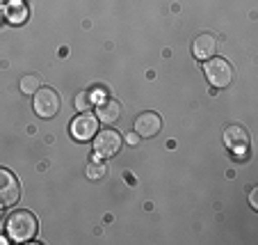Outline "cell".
<instances>
[{"mask_svg": "<svg viewBox=\"0 0 258 245\" xmlns=\"http://www.w3.org/2000/svg\"><path fill=\"white\" fill-rule=\"evenodd\" d=\"M21 92L23 94H34L37 89L41 87V80H39V76L37 74H25V76H21Z\"/></svg>", "mask_w": 258, "mask_h": 245, "instance_id": "7c38bea8", "label": "cell"}, {"mask_svg": "<svg viewBox=\"0 0 258 245\" xmlns=\"http://www.w3.org/2000/svg\"><path fill=\"white\" fill-rule=\"evenodd\" d=\"M222 140H224V147L229 149L231 154H233L235 158H242L247 156L249 152V133L244 126H240V124H233V126L224 128V135H222Z\"/></svg>", "mask_w": 258, "mask_h": 245, "instance_id": "8992f818", "label": "cell"}, {"mask_svg": "<svg viewBox=\"0 0 258 245\" xmlns=\"http://www.w3.org/2000/svg\"><path fill=\"white\" fill-rule=\"evenodd\" d=\"M126 142H128V144H131V147H135V144H137V142H140V135H137V133H131V135H128V137H126Z\"/></svg>", "mask_w": 258, "mask_h": 245, "instance_id": "9a60e30c", "label": "cell"}, {"mask_svg": "<svg viewBox=\"0 0 258 245\" xmlns=\"http://www.w3.org/2000/svg\"><path fill=\"white\" fill-rule=\"evenodd\" d=\"M105 172H107V167H105V163H101V161H89V165H87V170H85V174H87V179H92V181H98V179H103L105 177Z\"/></svg>", "mask_w": 258, "mask_h": 245, "instance_id": "4fadbf2b", "label": "cell"}, {"mask_svg": "<svg viewBox=\"0 0 258 245\" xmlns=\"http://www.w3.org/2000/svg\"><path fill=\"white\" fill-rule=\"evenodd\" d=\"M0 243H7V238H5V236H3V234H0Z\"/></svg>", "mask_w": 258, "mask_h": 245, "instance_id": "e0dca14e", "label": "cell"}, {"mask_svg": "<svg viewBox=\"0 0 258 245\" xmlns=\"http://www.w3.org/2000/svg\"><path fill=\"white\" fill-rule=\"evenodd\" d=\"M204 74L208 83L217 89H224L233 83V67L224 58H210L204 64Z\"/></svg>", "mask_w": 258, "mask_h": 245, "instance_id": "7a4b0ae2", "label": "cell"}, {"mask_svg": "<svg viewBox=\"0 0 258 245\" xmlns=\"http://www.w3.org/2000/svg\"><path fill=\"white\" fill-rule=\"evenodd\" d=\"M73 103H76V110H92L94 108V92H92V89L80 92Z\"/></svg>", "mask_w": 258, "mask_h": 245, "instance_id": "5bb4252c", "label": "cell"}, {"mask_svg": "<svg viewBox=\"0 0 258 245\" xmlns=\"http://www.w3.org/2000/svg\"><path fill=\"white\" fill-rule=\"evenodd\" d=\"M34 113L39 115L41 119H50L59 113L62 108V101H59V94L50 87H39L34 92V101H32Z\"/></svg>", "mask_w": 258, "mask_h": 245, "instance_id": "3957f363", "label": "cell"}, {"mask_svg": "<svg viewBox=\"0 0 258 245\" xmlns=\"http://www.w3.org/2000/svg\"><path fill=\"white\" fill-rule=\"evenodd\" d=\"M5 16L10 23L14 25H21L28 21V5H25L23 0H10L5 5Z\"/></svg>", "mask_w": 258, "mask_h": 245, "instance_id": "8fae6325", "label": "cell"}, {"mask_svg": "<svg viewBox=\"0 0 258 245\" xmlns=\"http://www.w3.org/2000/svg\"><path fill=\"white\" fill-rule=\"evenodd\" d=\"M258 192L256 190H251V195H249V204H251V209H258Z\"/></svg>", "mask_w": 258, "mask_h": 245, "instance_id": "2e32d148", "label": "cell"}, {"mask_svg": "<svg viewBox=\"0 0 258 245\" xmlns=\"http://www.w3.org/2000/svg\"><path fill=\"white\" fill-rule=\"evenodd\" d=\"M39 231V220L32 211H14L7 218V236H10L14 243H25V240H32Z\"/></svg>", "mask_w": 258, "mask_h": 245, "instance_id": "6da1fadb", "label": "cell"}, {"mask_svg": "<svg viewBox=\"0 0 258 245\" xmlns=\"http://www.w3.org/2000/svg\"><path fill=\"white\" fill-rule=\"evenodd\" d=\"M21 197V183L10 170L0 167V206H12Z\"/></svg>", "mask_w": 258, "mask_h": 245, "instance_id": "52a82bcc", "label": "cell"}, {"mask_svg": "<svg viewBox=\"0 0 258 245\" xmlns=\"http://www.w3.org/2000/svg\"><path fill=\"white\" fill-rule=\"evenodd\" d=\"M162 128V119L158 113H142L135 119V133L140 137H153L158 135Z\"/></svg>", "mask_w": 258, "mask_h": 245, "instance_id": "ba28073f", "label": "cell"}, {"mask_svg": "<svg viewBox=\"0 0 258 245\" xmlns=\"http://www.w3.org/2000/svg\"><path fill=\"white\" fill-rule=\"evenodd\" d=\"M96 117L101 119L103 124H117L119 117H121V103L114 101V99H105L103 103H98L96 108Z\"/></svg>", "mask_w": 258, "mask_h": 245, "instance_id": "30bf717a", "label": "cell"}, {"mask_svg": "<svg viewBox=\"0 0 258 245\" xmlns=\"http://www.w3.org/2000/svg\"><path fill=\"white\" fill-rule=\"evenodd\" d=\"M192 51H195V58L201 60V62H204V60H210L217 55V39H215L210 32H201L195 39Z\"/></svg>", "mask_w": 258, "mask_h": 245, "instance_id": "9c48e42d", "label": "cell"}, {"mask_svg": "<svg viewBox=\"0 0 258 245\" xmlns=\"http://www.w3.org/2000/svg\"><path fill=\"white\" fill-rule=\"evenodd\" d=\"M69 133H71V137L78 140V142H89V140L98 133V117L92 113H80L78 117L71 119Z\"/></svg>", "mask_w": 258, "mask_h": 245, "instance_id": "5b68a950", "label": "cell"}, {"mask_svg": "<svg viewBox=\"0 0 258 245\" xmlns=\"http://www.w3.org/2000/svg\"><path fill=\"white\" fill-rule=\"evenodd\" d=\"M123 144V137L119 135L114 128H105V131H98L94 135V154L101 158H112L119 154Z\"/></svg>", "mask_w": 258, "mask_h": 245, "instance_id": "277c9868", "label": "cell"}]
</instances>
